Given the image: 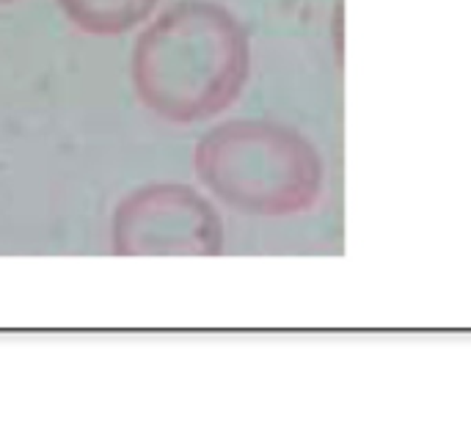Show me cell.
Segmentation results:
<instances>
[{"label":"cell","instance_id":"cell-4","mask_svg":"<svg viewBox=\"0 0 471 424\" xmlns=\"http://www.w3.org/2000/svg\"><path fill=\"white\" fill-rule=\"evenodd\" d=\"M61 14L88 36H122L144 25L157 0H55Z\"/></svg>","mask_w":471,"mask_h":424},{"label":"cell","instance_id":"cell-1","mask_svg":"<svg viewBox=\"0 0 471 424\" xmlns=\"http://www.w3.org/2000/svg\"><path fill=\"white\" fill-rule=\"evenodd\" d=\"M251 69L248 33L213 0H182L157 14L130 52L138 102L171 124H196L235 105Z\"/></svg>","mask_w":471,"mask_h":424},{"label":"cell","instance_id":"cell-2","mask_svg":"<svg viewBox=\"0 0 471 424\" xmlns=\"http://www.w3.org/2000/svg\"><path fill=\"white\" fill-rule=\"evenodd\" d=\"M193 171L218 202L245 215H298L323 193L320 152L298 130L267 119H232L204 133Z\"/></svg>","mask_w":471,"mask_h":424},{"label":"cell","instance_id":"cell-3","mask_svg":"<svg viewBox=\"0 0 471 424\" xmlns=\"http://www.w3.org/2000/svg\"><path fill=\"white\" fill-rule=\"evenodd\" d=\"M110 248L116 256H213L224 251V223L196 188L149 182L116 204Z\"/></svg>","mask_w":471,"mask_h":424},{"label":"cell","instance_id":"cell-5","mask_svg":"<svg viewBox=\"0 0 471 424\" xmlns=\"http://www.w3.org/2000/svg\"><path fill=\"white\" fill-rule=\"evenodd\" d=\"M8 3H14V0H0V6H8Z\"/></svg>","mask_w":471,"mask_h":424}]
</instances>
